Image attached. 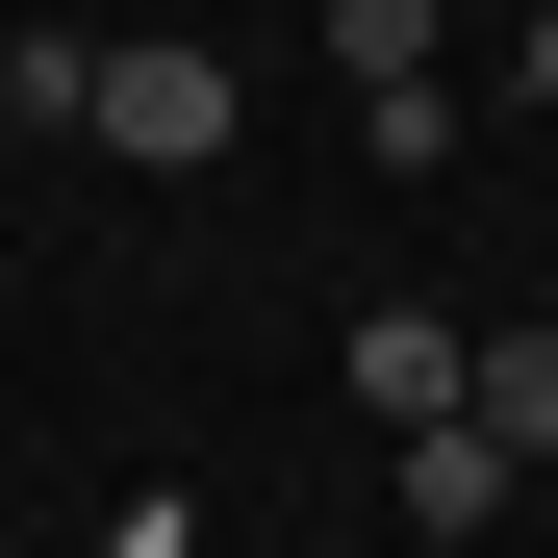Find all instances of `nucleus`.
Here are the masks:
<instances>
[{
  "label": "nucleus",
  "mask_w": 558,
  "mask_h": 558,
  "mask_svg": "<svg viewBox=\"0 0 558 558\" xmlns=\"http://www.w3.org/2000/svg\"><path fill=\"white\" fill-rule=\"evenodd\" d=\"M432 51H457V0H330V76H355V128H381V178L457 153V76Z\"/></svg>",
  "instance_id": "f257e3e1"
},
{
  "label": "nucleus",
  "mask_w": 558,
  "mask_h": 558,
  "mask_svg": "<svg viewBox=\"0 0 558 558\" xmlns=\"http://www.w3.org/2000/svg\"><path fill=\"white\" fill-rule=\"evenodd\" d=\"M76 128H102V153H153V178H229V51H102V76H76Z\"/></svg>",
  "instance_id": "f03ea898"
},
{
  "label": "nucleus",
  "mask_w": 558,
  "mask_h": 558,
  "mask_svg": "<svg viewBox=\"0 0 558 558\" xmlns=\"http://www.w3.org/2000/svg\"><path fill=\"white\" fill-rule=\"evenodd\" d=\"M508 483H533V457H508L483 407H432V432H407V533H432V558H457V533H508Z\"/></svg>",
  "instance_id": "7ed1b4c3"
},
{
  "label": "nucleus",
  "mask_w": 558,
  "mask_h": 558,
  "mask_svg": "<svg viewBox=\"0 0 558 558\" xmlns=\"http://www.w3.org/2000/svg\"><path fill=\"white\" fill-rule=\"evenodd\" d=\"M457 381H483V330H432V305H355V407H381V432H432Z\"/></svg>",
  "instance_id": "20e7f679"
},
{
  "label": "nucleus",
  "mask_w": 558,
  "mask_h": 558,
  "mask_svg": "<svg viewBox=\"0 0 558 558\" xmlns=\"http://www.w3.org/2000/svg\"><path fill=\"white\" fill-rule=\"evenodd\" d=\"M457 407H483L508 457H558V330H483V381H457Z\"/></svg>",
  "instance_id": "39448f33"
},
{
  "label": "nucleus",
  "mask_w": 558,
  "mask_h": 558,
  "mask_svg": "<svg viewBox=\"0 0 558 558\" xmlns=\"http://www.w3.org/2000/svg\"><path fill=\"white\" fill-rule=\"evenodd\" d=\"M508 102H533V128H558V0H533V26H508Z\"/></svg>",
  "instance_id": "423d86ee"
},
{
  "label": "nucleus",
  "mask_w": 558,
  "mask_h": 558,
  "mask_svg": "<svg viewBox=\"0 0 558 558\" xmlns=\"http://www.w3.org/2000/svg\"><path fill=\"white\" fill-rule=\"evenodd\" d=\"M128 558H204V508H128Z\"/></svg>",
  "instance_id": "0eeeda50"
}]
</instances>
